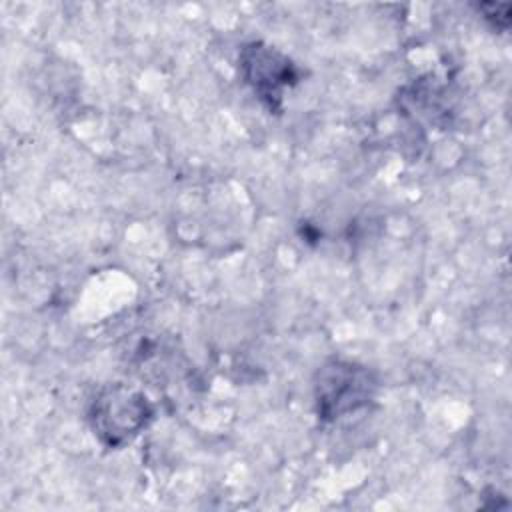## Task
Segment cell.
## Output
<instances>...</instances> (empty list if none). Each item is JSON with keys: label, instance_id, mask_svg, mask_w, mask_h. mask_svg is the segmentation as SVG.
<instances>
[{"label": "cell", "instance_id": "obj_1", "mask_svg": "<svg viewBox=\"0 0 512 512\" xmlns=\"http://www.w3.org/2000/svg\"><path fill=\"white\" fill-rule=\"evenodd\" d=\"M374 392V374L356 362L332 358L316 372L314 398L322 420H338L368 406Z\"/></svg>", "mask_w": 512, "mask_h": 512}, {"label": "cell", "instance_id": "obj_2", "mask_svg": "<svg viewBox=\"0 0 512 512\" xmlns=\"http://www.w3.org/2000/svg\"><path fill=\"white\" fill-rule=\"evenodd\" d=\"M152 420L148 398L124 384L104 388L92 402L90 422L98 440L108 448H120L140 434Z\"/></svg>", "mask_w": 512, "mask_h": 512}, {"label": "cell", "instance_id": "obj_3", "mask_svg": "<svg viewBox=\"0 0 512 512\" xmlns=\"http://www.w3.org/2000/svg\"><path fill=\"white\" fill-rule=\"evenodd\" d=\"M240 70L254 94L270 110H280L284 88L298 80L292 60L262 42H252L242 48Z\"/></svg>", "mask_w": 512, "mask_h": 512}]
</instances>
